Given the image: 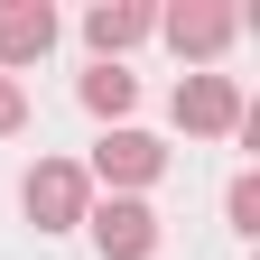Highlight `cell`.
Masks as SVG:
<instances>
[{"instance_id":"1","label":"cell","mask_w":260,"mask_h":260,"mask_svg":"<svg viewBox=\"0 0 260 260\" xmlns=\"http://www.w3.org/2000/svg\"><path fill=\"white\" fill-rule=\"evenodd\" d=\"M158 177H168V140H158V130H140V121L103 130V140H93V158H84V186H103V195H149Z\"/></svg>"},{"instance_id":"2","label":"cell","mask_w":260,"mask_h":260,"mask_svg":"<svg viewBox=\"0 0 260 260\" xmlns=\"http://www.w3.org/2000/svg\"><path fill=\"white\" fill-rule=\"evenodd\" d=\"M158 38L186 56V75H205V65H223V56H233L242 10H233V0H168V10H158Z\"/></svg>"},{"instance_id":"3","label":"cell","mask_w":260,"mask_h":260,"mask_svg":"<svg viewBox=\"0 0 260 260\" xmlns=\"http://www.w3.org/2000/svg\"><path fill=\"white\" fill-rule=\"evenodd\" d=\"M19 214L38 223V233H84V214H93L84 158H38V168L19 177Z\"/></svg>"},{"instance_id":"4","label":"cell","mask_w":260,"mask_h":260,"mask_svg":"<svg viewBox=\"0 0 260 260\" xmlns=\"http://www.w3.org/2000/svg\"><path fill=\"white\" fill-rule=\"evenodd\" d=\"M84 242H93V260H158L168 223H158V205H149V195H93Z\"/></svg>"},{"instance_id":"5","label":"cell","mask_w":260,"mask_h":260,"mask_svg":"<svg viewBox=\"0 0 260 260\" xmlns=\"http://www.w3.org/2000/svg\"><path fill=\"white\" fill-rule=\"evenodd\" d=\"M242 75H223V65H205V75H177V93H168V121L186 130V140H233L242 130Z\"/></svg>"},{"instance_id":"6","label":"cell","mask_w":260,"mask_h":260,"mask_svg":"<svg viewBox=\"0 0 260 260\" xmlns=\"http://www.w3.org/2000/svg\"><path fill=\"white\" fill-rule=\"evenodd\" d=\"M65 38V19L47 0H0V75H28V65H47Z\"/></svg>"},{"instance_id":"7","label":"cell","mask_w":260,"mask_h":260,"mask_svg":"<svg viewBox=\"0 0 260 260\" xmlns=\"http://www.w3.org/2000/svg\"><path fill=\"white\" fill-rule=\"evenodd\" d=\"M149 38H158V10H149V0H93V10H84L93 65H121L130 47H149Z\"/></svg>"},{"instance_id":"8","label":"cell","mask_w":260,"mask_h":260,"mask_svg":"<svg viewBox=\"0 0 260 260\" xmlns=\"http://www.w3.org/2000/svg\"><path fill=\"white\" fill-rule=\"evenodd\" d=\"M75 103L103 130H121L130 112H140V75H130V65H84V75H75Z\"/></svg>"},{"instance_id":"9","label":"cell","mask_w":260,"mask_h":260,"mask_svg":"<svg viewBox=\"0 0 260 260\" xmlns=\"http://www.w3.org/2000/svg\"><path fill=\"white\" fill-rule=\"evenodd\" d=\"M223 223H233V233H260V168H242L223 186Z\"/></svg>"},{"instance_id":"10","label":"cell","mask_w":260,"mask_h":260,"mask_svg":"<svg viewBox=\"0 0 260 260\" xmlns=\"http://www.w3.org/2000/svg\"><path fill=\"white\" fill-rule=\"evenodd\" d=\"M10 130H28V84L0 75V140H10Z\"/></svg>"}]
</instances>
